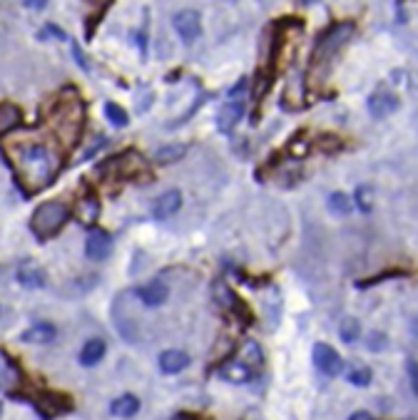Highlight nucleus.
Listing matches in <instances>:
<instances>
[{
	"instance_id": "10",
	"label": "nucleus",
	"mask_w": 418,
	"mask_h": 420,
	"mask_svg": "<svg viewBox=\"0 0 418 420\" xmlns=\"http://www.w3.org/2000/svg\"><path fill=\"white\" fill-rule=\"evenodd\" d=\"M75 219L82 226H92L100 219V201L92 192L82 194L78 199V204H75Z\"/></svg>"
},
{
	"instance_id": "19",
	"label": "nucleus",
	"mask_w": 418,
	"mask_h": 420,
	"mask_svg": "<svg viewBox=\"0 0 418 420\" xmlns=\"http://www.w3.org/2000/svg\"><path fill=\"white\" fill-rule=\"evenodd\" d=\"M140 410V398L138 395H120L118 401H112L110 406V413L115 415V418H132V415Z\"/></svg>"
},
{
	"instance_id": "13",
	"label": "nucleus",
	"mask_w": 418,
	"mask_h": 420,
	"mask_svg": "<svg viewBox=\"0 0 418 420\" xmlns=\"http://www.w3.org/2000/svg\"><path fill=\"white\" fill-rule=\"evenodd\" d=\"M157 363H160V371H162V373L175 375V373H182V371L190 366V355L179 349H170V351H164V353H160Z\"/></svg>"
},
{
	"instance_id": "9",
	"label": "nucleus",
	"mask_w": 418,
	"mask_h": 420,
	"mask_svg": "<svg viewBox=\"0 0 418 420\" xmlns=\"http://www.w3.org/2000/svg\"><path fill=\"white\" fill-rule=\"evenodd\" d=\"M396 107H399V97L388 90H379L368 97V112H371V117H376V120L388 117L391 112H396Z\"/></svg>"
},
{
	"instance_id": "37",
	"label": "nucleus",
	"mask_w": 418,
	"mask_h": 420,
	"mask_svg": "<svg viewBox=\"0 0 418 420\" xmlns=\"http://www.w3.org/2000/svg\"><path fill=\"white\" fill-rule=\"evenodd\" d=\"M0 415H3V408H0Z\"/></svg>"
},
{
	"instance_id": "35",
	"label": "nucleus",
	"mask_w": 418,
	"mask_h": 420,
	"mask_svg": "<svg viewBox=\"0 0 418 420\" xmlns=\"http://www.w3.org/2000/svg\"><path fill=\"white\" fill-rule=\"evenodd\" d=\"M3 383H6V368H3V363H0V388H3Z\"/></svg>"
},
{
	"instance_id": "8",
	"label": "nucleus",
	"mask_w": 418,
	"mask_h": 420,
	"mask_svg": "<svg viewBox=\"0 0 418 420\" xmlns=\"http://www.w3.org/2000/svg\"><path fill=\"white\" fill-rule=\"evenodd\" d=\"M179 207H182V192H179V189H167V192L160 194L155 199V204H152V217H155L157 221H164V219H170L172 214L179 212Z\"/></svg>"
},
{
	"instance_id": "18",
	"label": "nucleus",
	"mask_w": 418,
	"mask_h": 420,
	"mask_svg": "<svg viewBox=\"0 0 418 420\" xmlns=\"http://www.w3.org/2000/svg\"><path fill=\"white\" fill-rule=\"evenodd\" d=\"M184 155H187V144L175 142V144H162V147H157L152 159H155L157 164H172V162L182 159Z\"/></svg>"
},
{
	"instance_id": "12",
	"label": "nucleus",
	"mask_w": 418,
	"mask_h": 420,
	"mask_svg": "<svg viewBox=\"0 0 418 420\" xmlns=\"http://www.w3.org/2000/svg\"><path fill=\"white\" fill-rule=\"evenodd\" d=\"M15 276H18V284L23 289H43L45 286V272L35 261H23L18 266V274Z\"/></svg>"
},
{
	"instance_id": "14",
	"label": "nucleus",
	"mask_w": 418,
	"mask_h": 420,
	"mask_svg": "<svg viewBox=\"0 0 418 420\" xmlns=\"http://www.w3.org/2000/svg\"><path fill=\"white\" fill-rule=\"evenodd\" d=\"M242 115H244L242 100H229L222 110H219V115H217V124H219L222 132H229V129H234V124L242 120Z\"/></svg>"
},
{
	"instance_id": "31",
	"label": "nucleus",
	"mask_w": 418,
	"mask_h": 420,
	"mask_svg": "<svg viewBox=\"0 0 418 420\" xmlns=\"http://www.w3.org/2000/svg\"><path fill=\"white\" fill-rule=\"evenodd\" d=\"M72 55H75V60H78V65L82 67V70H90V63H87L85 55H82V50H80V45H75V43H72Z\"/></svg>"
},
{
	"instance_id": "32",
	"label": "nucleus",
	"mask_w": 418,
	"mask_h": 420,
	"mask_svg": "<svg viewBox=\"0 0 418 420\" xmlns=\"http://www.w3.org/2000/svg\"><path fill=\"white\" fill-rule=\"evenodd\" d=\"M47 0H25V8H30V10H43Z\"/></svg>"
},
{
	"instance_id": "1",
	"label": "nucleus",
	"mask_w": 418,
	"mask_h": 420,
	"mask_svg": "<svg viewBox=\"0 0 418 420\" xmlns=\"http://www.w3.org/2000/svg\"><path fill=\"white\" fill-rule=\"evenodd\" d=\"M13 167L15 177L28 192H40L52 181L58 167L52 159L50 149L43 142H30V144H18L13 149Z\"/></svg>"
},
{
	"instance_id": "15",
	"label": "nucleus",
	"mask_w": 418,
	"mask_h": 420,
	"mask_svg": "<svg viewBox=\"0 0 418 420\" xmlns=\"http://www.w3.org/2000/svg\"><path fill=\"white\" fill-rule=\"evenodd\" d=\"M55 336H58V329L47 321H40V323H33L28 331H23V336L20 338L25 343H38V346H43V343L55 341Z\"/></svg>"
},
{
	"instance_id": "7",
	"label": "nucleus",
	"mask_w": 418,
	"mask_h": 420,
	"mask_svg": "<svg viewBox=\"0 0 418 420\" xmlns=\"http://www.w3.org/2000/svg\"><path fill=\"white\" fill-rule=\"evenodd\" d=\"M110 252H112L110 234L104 232V229H98V226H92L90 234H87V241H85V254H87V258H92V261H104V258L110 256Z\"/></svg>"
},
{
	"instance_id": "23",
	"label": "nucleus",
	"mask_w": 418,
	"mask_h": 420,
	"mask_svg": "<svg viewBox=\"0 0 418 420\" xmlns=\"http://www.w3.org/2000/svg\"><path fill=\"white\" fill-rule=\"evenodd\" d=\"M329 209H331L333 214H339V217H346V214H351L353 204L344 192H333L331 197H329Z\"/></svg>"
},
{
	"instance_id": "2",
	"label": "nucleus",
	"mask_w": 418,
	"mask_h": 420,
	"mask_svg": "<svg viewBox=\"0 0 418 420\" xmlns=\"http://www.w3.org/2000/svg\"><path fill=\"white\" fill-rule=\"evenodd\" d=\"M52 122H55V135L63 140L65 144L78 142L80 127H82V102L72 95V100H60L55 104V115H52Z\"/></svg>"
},
{
	"instance_id": "11",
	"label": "nucleus",
	"mask_w": 418,
	"mask_h": 420,
	"mask_svg": "<svg viewBox=\"0 0 418 420\" xmlns=\"http://www.w3.org/2000/svg\"><path fill=\"white\" fill-rule=\"evenodd\" d=\"M135 294H138L140 301H142L144 306H150V309L162 306L164 301L170 298V289H167V284H162V281H152V284L140 286Z\"/></svg>"
},
{
	"instance_id": "6",
	"label": "nucleus",
	"mask_w": 418,
	"mask_h": 420,
	"mask_svg": "<svg viewBox=\"0 0 418 420\" xmlns=\"http://www.w3.org/2000/svg\"><path fill=\"white\" fill-rule=\"evenodd\" d=\"M314 366L321 371L324 375H329V378H333V375H339L341 368H344V363H341V355L336 353V351L331 349V346H327V343H316L314 346Z\"/></svg>"
},
{
	"instance_id": "36",
	"label": "nucleus",
	"mask_w": 418,
	"mask_h": 420,
	"mask_svg": "<svg viewBox=\"0 0 418 420\" xmlns=\"http://www.w3.org/2000/svg\"><path fill=\"white\" fill-rule=\"evenodd\" d=\"M411 331H413V336H416V338H418V318H416V321H413V323H411Z\"/></svg>"
},
{
	"instance_id": "26",
	"label": "nucleus",
	"mask_w": 418,
	"mask_h": 420,
	"mask_svg": "<svg viewBox=\"0 0 418 420\" xmlns=\"http://www.w3.org/2000/svg\"><path fill=\"white\" fill-rule=\"evenodd\" d=\"M242 358H244V363H249V366H261V361H264V355H261V349L256 346L254 341H247L242 346Z\"/></svg>"
},
{
	"instance_id": "34",
	"label": "nucleus",
	"mask_w": 418,
	"mask_h": 420,
	"mask_svg": "<svg viewBox=\"0 0 418 420\" xmlns=\"http://www.w3.org/2000/svg\"><path fill=\"white\" fill-rule=\"evenodd\" d=\"M172 420H199V418H197V415H190V413H177Z\"/></svg>"
},
{
	"instance_id": "5",
	"label": "nucleus",
	"mask_w": 418,
	"mask_h": 420,
	"mask_svg": "<svg viewBox=\"0 0 418 420\" xmlns=\"http://www.w3.org/2000/svg\"><path fill=\"white\" fill-rule=\"evenodd\" d=\"M172 25H175L177 35L182 38V43L192 45L199 35H202V18L197 10H179V13L172 18Z\"/></svg>"
},
{
	"instance_id": "17",
	"label": "nucleus",
	"mask_w": 418,
	"mask_h": 420,
	"mask_svg": "<svg viewBox=\"0 0 418 420\" xmlns=\"http://www.w3.org/2000/svg\"><path fill=\"white\" fill-rule=\"evenodd\" d=\"M219 375H222L224 381H229V383H247L249 378L254 375V368H252L249 363H244V361H229L227 366L219 371Z\"/></svg>"
},
{
	"instance_id": "3",
	"label": "nucleus",
	"mask_w": 418,
	"mask_h": 420,
	"mask_svg": "<svg viewBox=\"0 0 418 420\" xmlns=\"http://www.w3.org/2000/svg\"><path fill=\"white\" fill-rule=\"evenodd\" d=\"M67 217H70V209L63 201H45L30 217V229L38 239H50L65 226Z\"/></svg>"
},
{
	"instance_id": "24",
	"label": "nucleus",
	"mask_w": 418,
	"mask_h": 420,
	"mask_svg": "<svg viewBox=\"0 0 418 420\" xmlns=\"http://www.w3.org/2000/svg\"><path fill=\"white\" fill-rule=\"evenodd\" d=\"M339 336L344 343L359 341V336H361L359 321H356V318H344V321H341V329H339Z\"/></svg>"
},
{
	"instance_id": "22",
	"label": "nucleus",
	"mask_w": 418,
	"mask_h": 420,
	"mask_svg": "<svg viewBox=\"0 0 418 420\" xmlns=\"http://www.w3.org/2000/svg\"><path fill=\"white\" fill-rule=\"evenodd\" d=\"M353 204L361 209L364 214H368L373 209V189L368 187V184H361V187H356V192H353Z\"/></svg>"
},
{
	"instance_id": "4",
	"label": "nucleus",
	"mask_w": 418,
	"mask_h": 420,
	"mask_svg": "<svg viewBox=\"0 0 418 420\" xmlns=\"http://www.w3.org/2000/svg\"><path fill=\"white\" fill-rule=\"evenodd\" d=\"M353 35V25L351 23H339V25H333L331 30H327L324 35L319 38L316 47H314V55H311V67H321V65H327L329 60L341 50V47L346 45L349 40Z\"/></svg>"
},
{
	"instance_id": "33",
	"label": "nucleus",
	"mask_w": 418,
	"mask_h": 420,
	"mask_svg": "<svg viewBox=\"0 0 418 420\" xmlns=\"http://www.w3.org/2000/svg\"><path fill=\"white\" fill-rule=\"evenodd\" d=\"M349 420H373V415L366 413V410H356V413H351V418Z\"/></svg>"
},
{
	"instance_id": "28",
	"label": "nucleus",
	"mask_w": 418,
	"mask_h": 420,
	"mask_svg": "<svg viewBox=\"0 0 418 420\" xmlns=\"http://www.w3.org/2000/svg\"><path fill=\"white\" fill-rule=\"evenodd\" d=\"M366 349H368V351H384L386 349V336L381 333V331L368 333V338H366Z\"/></svg>"
},
{
	"instance_id": "27",
	"label": "nucleus",
	"mask_w": 418,
	"mask_h": 420,
	"mask_svg": "<svg viewBox=\"0 0 418 420\" xmlns=\"http://www.w3.org/2000/svg\"><path fill=\"white\" fill-rule=\"evenodd\" d=\"M104 117H107L115 127H124V124H127V112H124L122 107H120V104H115V102L104 104Z\"/></svg>"
},
{
	"instance_id": "25",
	"label": "nucleus",
	"mask_w": 418,
	"mask_h": 420,
	"mask_svg": "<svg viewBox=\"0 0 418 420\" xmlns=\"http://www.w3.org/2000/svg\"><path fill=\"white\" fill-rule=\"evenodd\" d=\"M371 378H373L371 371L366 368V366H353V368H349V373H346V381L356 388H366L371 383Z\"/></svg>"
},
{
	"instance_id": "30",
	"label": "nucleus",
	"mask_w": 418,
	"mask_h": 420,
	"mask_svg": "<svg viewBox=\"0 0 418 420\" xmlns=\"http://www.w3.org/2000/svg\"><path fill=\"white\" fill-rule=\"evenodd\" d=\"M408 378H411L413 393L418 395V361H408Z\"/></svg>"
},
{
	"instance_id": "21",
	"label": "nucleus",
	"mask_w": 418,
	"mask_h": 420,
	"mask_svg": "<svg viewBox=\"0 0 418 420\" xmlns=\"http://www.w3.org/2000/svg\"><path fill=\"white\" fill-rule=\"evenodd\" d=\"M58 401H60V395L45 393L38 403H35V406H38V410H40V415H43V418L50 420V418H55L58 413H63V410H67V406H58Z\"/></svg>"
},
{
	"instance_id": "20",
	"label": "nucleus",
	"mask_w": 418,
	"mask_h": 420,
	"mask_svg": "<svg viewBox=\"0 0 418 420\" xmlns=\"http://www.w3.org/2000/svg\"><path fill=\"white\" fill-rule=\"evenodd\" d=\"M20 120H23V115H20V110L15 104L0 102V137L8 135V132H13V129L20 124Z\"/></svg>"
},
{
	"instance_id": "16",
	"label": "nucleus",
	"mask_w": 418,
	"mask_h": 420,
	"mask_svg": "<svg viewBox=\"0 0 418 420\" xmlns=\"http://www.w3.org/2000/svg\"><path fill=\"white\" fill-rule=\"evenodd\" d=\"M104 351H107V346H104L102 338H90V341L82 346V351H80V366H85V368L98 366V363L104 358Z\"/></svg>"
},
{
	"instance_id": "29",
	"label": "nucleus",
	"mask_w": 418,
	"mask_h": 420,
	"mask_svg": "<svg viewBox=\"0 0 418 420\" xmlns=\"http://www.w3.org/2000/svg\"><path fill=\"white\" fill-rule=\"evenodd\" d=\"M40 38H55V40H65V32L60 30L58 25H45L43 32H40Z\"/></svg>"
}]
</instances>
